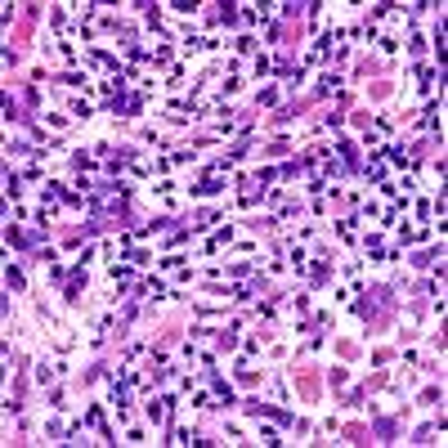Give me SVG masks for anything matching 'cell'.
Here are the masks:
<instances>
[{
  "mask_svg": "<svg viewBox=\"0 0 448 448\" xmlns=\"http://www.w3.org/2000/svg\"><path fill=\"white\" fill-rule=\"evenodd\" d=\"M300 390H305V394H314V390H319V377H314V372H305V377H300Z\"/></svg>",
  "mask_w": 448,
  "mask_h": 448,
  "instance_id": "cell-1",
  "label": "cell"
}]
</instances>
